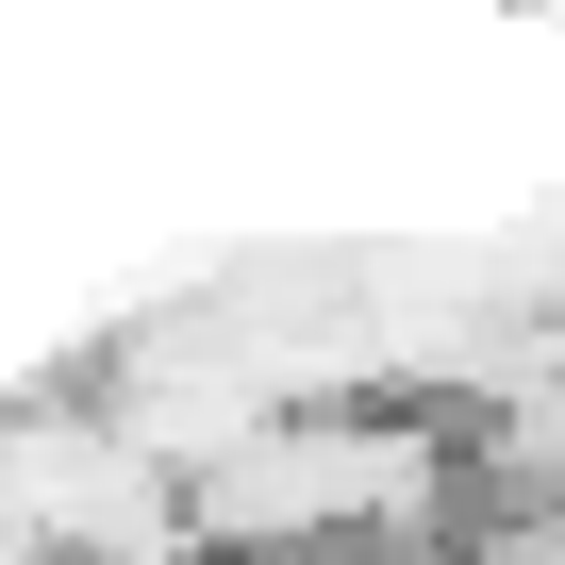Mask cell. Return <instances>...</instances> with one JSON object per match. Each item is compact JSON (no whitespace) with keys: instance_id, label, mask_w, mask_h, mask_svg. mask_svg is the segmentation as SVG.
Wrapping results in <instances>:
<instances>
[{"instance_id":"cell-1","label":"cell","mask_w":565,"mask_h":565,"mask_svg":"<svg viewBox=\"0 0 565 565\" xmlns=\"http://www.w3.org/2000/svg\"><path fill=\"white\" fill-rule=\"evenodd\" d=\"M433 499V433H383V416H266L249 449L200 466V532L183 548H333V532H416Z\"/></svg>"}]
</instances>
